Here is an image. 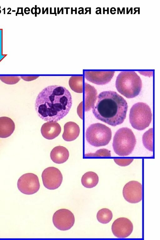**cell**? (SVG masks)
I'll return each instance as SVG.
<instances>
[{
    "instance_id": "6da1fadb",
    "label": "cell",
    "mask_w": 160,
    "mask_h": 240,
    "mask_svg": "<svg viewBox=\"0 0 160 240\" xmlns=\"http://www.w3.org/2000/svg\"><path fill=\"white\" fill-rule=\"evenodd\" d=\"M72 103L71 94L66 88L59 85H52L39 92L35 108L38 116L42 120L57 122L68 113Z\"/></svg>"
},
{
    "instance_id": "7a4b0ae2",
    "label": "cell",
    "mask_w": 160,
    "mask_h": 240,
    "mask_svg": "<svg viewBox=\"0 0 160 240\" xmlns=\"http://www.w3.org/2000/svg\"><path fill=\"white\" fill-rule=\"evenodd\" d=\"M97 98L96 103L92 108L96 118L112 126L123 122L128 105L122 97L115 92L109 91L101 92Z\"/></svg>"
},
{
    "instance_id": "3957f363",
    "label": "cell",
    "mask_w": 160,
    "mask_h": 240,
    "mask_svg": "<svg viewBox=\"0 0 160 240\" xmlns=\"http://www.w3.org/2000/svg\"><path fill=\"white\" fill-rule=\"evenodd\" d=\"M116 87L121 94L128 98L138 95L142 89V82L134 71H122L117 77Z\"/></svg>"
},
{
    "instance_id": "277c9868",
    "label": "cell",
    "mask_w": 160,
    "mask_h": 240,
    "mask_svg": "<svg viewBox=\"0 0 160 240\" xmlns=\"http://www.w3.org/2000/svg\"><path fill=\"white\" fill-rule=\"evenodd\" d=\"M136 143L135 136L132 130L128 128L119 129L113 138L112 146L118 155L125 156L131 154Z\"/></svg>"
},
{
    "instance_id": "5b68a950",
    "label": "cell",
    "mask_w": 160,
    "mask_h": 240,
    "mask_svg": "<svg viewBox=\"0 0 160 240\" xmlns=\"http://www.w3.org/2000/svg\"><path fill=\"white\" fill-rule=\"evenodd\" d=\"M152 114L148 105L142 102L134 104L130 109L129 118L132 127L138 130H142L149 126Z\"/></svg>"
},
{
    "instance_id": "8992f818",
    "label": "cell",
    "mask_w": 160,
    "mask_h": 240,
    "mask_svg": "<svg viewBox=\"0 0 160 240\" xmlns=\"http://www.w3.org/2000/svg\"><path fill=\"white\" fill-rule=\"evenodd\" d=\"M88 142L91 145L99 147L107 145L112 138V131L108 127L100 123L90 125L85 133Z\"/></svg>"
},
{
    "instance_id": "52a82bcc",
    "label": "cell",
    "mask_w": 160,
    "mask_h": 240,
    "mask_svg": "<svg viewBox=\"0 0 160 240\" xmlns=\"http://www.w3.org/2000/svg\"><path fill=\"white\" fill-rule=\"evenodd\" d=\"M18 190L22 193L31 195L36 193L40 188L38 177L32 173L24 174L18 179L17 182Z\"/></svg>"
},
{
    "instance_id": "ba28073f",
    "label": "cell",
    "mask_w": 160,
    "mask_h": 240,
    "mask_svg": "<svg viewBox=\"0 0 160 240\" xmlns=\"http://www.w3.org/2000/svg\"><path fill=\"white\" fill-rule=\"evenodd\" d=\"M52 222L58 229L66 231L71 229L75 222L73 213L66 209H61L57 211L52 217Z\"/></svg>"
},
{
    "instance_id": "9c48e42d",
    "label": "cell",
    "mask_w": 160,
    "mask_h": 240,
    "mask_svg": "<svg viewBox=\"0 0 160 240\" xmlns=\"http://www.w3.org/2000/svg\"><path fill=\"white\" fill-rule=\"evenodd\" d=\"M44 186L49 190H54L59 188L62 181V174L58 168L50 167L45 168L42 174Z\"/></svg>"
},
{
    "instance_id": "30bf717a",
    "label": "cell",
    "mask_w": 160,
    "mask_h": 240,
    "mask_svg": "<svg viewBox=\"0 0 160 240\" xmlns=\"http://www.w3.org/2000/svg\"><path fill=\"white\" fill-rule=\"evenodd\" d=\"M142 185L139 182L132 181L127 183L123 189L125 200L130 203H137L142 199Z\"/></svg>"
},
{
    "instance_id": "8fae6325",
    "label": "cell",
    "mask_w": 160,
    "mask_h": 240,
    "mask_svg": "<svg viewBox=\"0 0 160 240\" xmlns=\"http://www.w3.org/2000/svg\"><path fill=\"white\" fill-rule=\"evenodd\" d=\"M133 225L131 221L126 218H120L115 220L112 226L113 235L118 238H126L132 233Z\"/></svg>"
},
{
    "instance_id": "7c38bea8",
    "label": "cell",
    "mask_w": 160,
    "mask_h": 240,
    "mask_svg": "<svg viewBox=\"0 0 160 240\" xmlns=\"http://www.w3.org/2000/svg\"><path fill=\"white\" fill-rule=\"evenodd\" d=\"M61 130L60 125L57 122H48L42 125L41 132L44 138L48 140H52L59 135Z\"/></svg>"
},
{
    "instance_id": "4fadbf2b",
    "label": "cell",
    "mask_w": 160,
    "mask_h": 240,
    "mask_svg": "<svg viewBox=\"0 0 160 240\" xmlns=\"http://www.w3.org/2000/svg\"><path fill=\"white\" fill-rule=\"evenodd\" d=\"M114 72L112 71L90 72L88 74V79L95 84L104 85L111 81Z\"/></svg>"
},
{
    "instance_id": "5bb4252c",
    "label": "cell",
    "mask_w": 160,
    "mask_h": 240,
    "mask_svg": "<svg viewBox=\"0 0 160 240\" xmlns=\"http://www.w3.org/2000/svg\"><path fill=\"white\" fill-rule=\"evenodd\" d=\"M50 156L54 162L62 164L68 160L69 157V152L65 147L61 146H57L52 150Z\"/></svg>"
},
{
    "instance_id": "9a60e30c",
    "label": "cell",
    "mask_w": 160,
    "mask_h": 240,
    "mask_svg": "<svg viewBox=\"0 0 160 240\" xmlns=\"http://www.w3.org/2000/svg\"><path fill=\"white\" fill-rule=\"evenodd\" d=\"M15 129L14 122L7 117H0V138H6L10 136Z\"/></svg>"
},
{
    "instance_id": "2e32d148",
    "label": "cell",
    "mask_w": 160,
    "mask_h": 240,
    "mask_svg": "<svg viewBox=\"0 0 160 240\" xmlns=\"http://www.w3.org/2000/svg\"><path fill=\"white\" fill-rule=\"evenodd\" d=\"M64 129L62 137L65 141L67 142L75 140L79 136L80 132L79 126L73 122L66 123L64 126Z\"/></svg>"
},
{
    "instance_id": "e0dca14e",
    "label": "cell",
    "mask_w": 160,
    "mask_h": 240,
    "mask_svg": "<svg viewBox=\"0 0 160 240\" xmlns=\"http://www.w3.org/2000/svg\"><path fill=\"white\" fill-rule=\"evenodd\" d=\"M99 181L98 177L95 172L89 171L84 174L81 178L82 185L87 188H92L96 186Z\"/></svg>"
},
{
    "instance_id": "ac0fdd59",
    "label": "cell",
    "mask_w": 160,
    "mask_h": 240,
    "mask_svg": "<svg viewBox=\"0 0 160 240\" xmlns=\"http://www.w3.org/2000/svg\"><path fill=\"white\" fill-rule=\"evenodd\" d=\"M112 211L107 208H103L99 210L97 215L98 220L102 224L109 222L112 219Z\"/></svg>"
},
{
    "instance_id": "d6986e66",
    "label": "cell",
    "mask_w": 160,
    "mask_h": 240,
    "mask_svg": "<svg viewBox=\"0 0 160 240\" xmlns=\"http://www.w3.org/2000/svg\"><path fill=\"white\" fill-rule=\"evenodd\" d=\"M153 129H149L143 134L142 138L143 143L146 149L151 152L153 151Z\"/></svg>"
},
{
    "instance_id": "ffe728a7",
    "label": "cell",
    "mask_w": 160,
    "mask_h": 240,
    "mask_svg": "<svg viewBox=\"0 0 160 240\" xmlns=\"http://www.w3.org/2000/svg\"><path fill=\"white\" fill-rule=\"evenodd\" d=\"M0 79L5 83L12 85L18 83L20 78L17 76H0Z\"/></svg>"
},
{
    "instance_id": "44dd1931",
    "label": "cell",
    "mask_w": 160,
    "mask_h": 240,
    "mask_svg": "<svg viewBox=\"0 0 160 240\" xmlns=\"http://www.w3.org/2000/svg\"><path fill=\"white\" fill-rule=\"evenodd\" d=\"M90 156H111L110 151L103 148L97 150L95 153L91 154Z\"/></svg>"
},
{
    "instance_id": "7402d4cb",
    "label": "cell",
    "mask_w": 160,
    "mask_h": 240,
    "mask_svg": "<svg viewBox=\"0 0 160 240\" xmlns=\"http://www.w3.org/2000/svg\"><path fill=\"white\" fill-rule=\"evenodd\" d=\"M115 163L121 166H126L129 165L133 161L132 159H114Z\"/></svg>"
}]
</instances>
